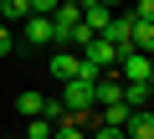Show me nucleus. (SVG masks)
Listing matches in <instances>:
<instances>
[{
  "mask_svg": "<svg viewBox=\"0 0 154 139\" xmlns=\"http://www.w3.org/2000/svg\"><path fill=\"white\" fill-rule=\"evenodd\" d=\"M51 118H26V129H21V139H51Z\"/></svg>",
  "mask_w": 154,
  "mask_h": 139,
  "instance_id": "nucleus-15",
  "label": "nucleus"
},
{
  "mask_svg": "<svg viewBox=\"0 0 154 139\" xmlns=\"http://www.w3.org/2000/svg\"><path fill=\"white\" fill-rule=\"evenodd\" d=\"M123 134L128 139H154V108H134V118H128Z\"/></svg>",
  "mask_w": 154,
  "mask_h": 139,
  "instance_id": "nucleus-10",
  "label": "nucleus"
},
{
  "mask_svg": "<svg viewBox=\"0 0 154 139\" xmlns=\"http://www.w3.org/2000/svg\"><path fill=\"white\" fill-rule=\"evenodd\" d=\"M118 77H123V83H154V77H149V57H144V52H123V57H118Z\"/></svg>",
  "mask_w": 154,
  "mask_h": 139,
  "instance_id": "nucleus-3",
  "label": "nucleus"
},
{
  "mask_svg": "<svg viewBox=\"0 0 154 139\" xmlns=\"http://www.w3.org/2000/svg\"><path fill=\"white\" fill-rule=\"evenodd\" d=\"M11 46H16V31H11V26H0V57H11Z\"/></svg>",
  "mask_w": 154,
  "mask_h": 139,
  "instance_id": "nucleus-17",
  "label": "nucleus"
},
{
  "mask_svg": "<svg viewBox=\"0 0 154 139\" xmlns=\"http://www.w3.org/2000/svg\"><path fill=\"white\" fill-rule=\"evenodd\" d=\"M57 5H82V0H57Z\"/></svg>",
  "mask_w": 154,
  "mask_h": 139,
  "instance_id": "nucleus-20",
  "label": "nucleus"
},
{
  "mask_svg": "<svg viewBox=\"0 0 154 139\" xmlns=\"http://www.w3.org/2000/svg\"><path fill=\"white\" fill-rule=\"evenodd\" d=\"M93 139H128V134H123V129H108V124H98V129H93Z\"/></svg>",
  "mask_w": 154,
  "mask_h": 139,
  "instance_id": "nucleus-18",
  "label": "nucleus"
},
{
  "mask_svg": "<svg viewBox=\"0 0 154 139\" xmlns=\"http://www.w3.org/2000/svg\"><path fill=\"white\" fill-rule=\"evenodd\" d=\"M57 11V0H31V16H51Z\"/></svg>",
  "mask_w": 154,
  "mask_h": 139,
  "instance_id": "nucleus-19",
  "label": "nucleus"
},
{
  "mask_svg": "<svg viewBox=\"0 0 154 139\" xmlns=\"http://www.w3.org/2000/svg\"><path fill=\"white\" fill-rule=\"evenodd\" d=\"M16 113H21V118H46V93L26 88V93L16 98Z\"/></svg>",
  "mask_w": 154,
  "mask_h": 139,
  "instance_id": "nucleus-7",
  "label": "nucleus"
},
{
  "mask_svg": "<svg viewBox=\"0 0 154 139\" xmlns=\"http://www.w3.org/2000/svg\"><path fill=\"white\" fill-rule=\"evenodd\" d=\"M93 103H98V108L123 103V77H118V72H103V77H98V88H93Z\"/></svg>",
  "mask_w": 154,
  "mask_h": 139,
  "instance_id": "nucleus-4",
  "label": "nucleus"
},
{
  "mask_svg": "<svg viewBox=\"0 0 154 139\" xmlns=\"http://www.w3.org/2000/svg\"><path fill=\"white\" fill-rule=\"evenodd\" d=\"M149 108H154V93H149Z\"/></svg>",
  "mask_w": 154,
  "mask_h": 139,
  "instance_id": "nucleus-22",
  "label": "nucleus"
},
{
  "mask_svg": "<svg viewBox=\"0 0 154 139\" xmlns=\"http://www.w3.org/2000/svg\"><path fill=\"white\" fill-rule=\"evenodd\" d=\"M82 57H88L93 67H103V72H118V52H113V46H108L103 36H93V41L82 46Z\"/></svg>",
  "mask_w": 154,
  "mask_h": 139,
  "instance_id": "nucleus-5",
  "label": "nucleus"
},
{
  "mask_svg": "<svg viewBox=\"0 0 154 139\" xmlns=\"http://www.w3.org/2000/svg\"><path fill=\"white\" fill-rule=\"evenodd\" d=\"M26 41H31V46L57 41V36H51V16H31V21H26Z\"/></svg>",
  "mask_w": 154,
  "mask_h": 139,
  "instance_id": "nucleus-11",
  "label": "nucleus"
},
{
  "mask_svg": "<svg viewBox=\"0 0 154 139\" xmlns=\"http://www.w3.org/2000/svg\"><path fill=\"white\" fill-rule=\"evenodd\" d=\"M62 108L67 113H98V103H93V83H62Z\"/></svg>",
  "mask_w": 154,
  "mask_h": 139,
  "instance_id": "nucleus-1",
  "label": "nucleus"
},
{
  "mask_svg": "<svg viewBox=\"0 0 154 139\" xmlns=\"http://www.w3.org/2000/svg\"><path fill=\"white\" fill-rule=\"evenodd\" d=\"M77 62L82 57H72V52H51V83H72L77 77Z\"/></svg>",
  "mask_w": 154,
  "mask_h": 139,
  "instance_id": "nucleus-9",
  "label": "nucleus"
},
{
  "mask_svg": "<svg viewBox=\"0 0 154 139\" xmlns=\"http://www.w3.org/2000/svg\"><path fill=\"white\" fill-rule=\"evenodd\" d=\"M108 21H113V11H108V5H88V0H82V31H88V36H103V31H108Z\"/></svg>",
  "mask_w": 154,
  "mask_h": 139,
  "instance_id": "nucleus-6",
  "label": "nucleus"
},
{
  "mask_svg": "<svg viewBox=\"0 0 154 139\" xmlns=\"http://www.w3.org/2000/svg\"><path fill=\"white\" fill-rule=\"evenodd\" d=\"M149 93H154V83H123V108L134 113V108H149Z\"/></svg>",
  "mask_w": 154,
  "mask_h": 139,
  "instance_id": "nucleus-12",
  "label": "nucleus"
},
{
  "mask_svg": "<svg viewBox=\"0 0 154 139\" xmlns=\"http://www.w3.org/2000/svg\"><path fill=\"white\" fill-rule=\"evenodd\" d=\"M149 77H154V57H149Z\"/></svg>",
  "mask_w": 154,
  "mask_h": 139,
  "instance_id": "nucleus-21",
  "label": "nucleus"
},
{
  "mask_svg": "<svg viewBox=\"0 0 154 139\" xmlns=\"http://www.w3.org/2000/svg\"><path fill=\"white\" fill-rule=\"evenodd\" d=\"M128 118H134V113H128L123 103H113V108H98V124H108V129H128Z\"/></svg>",
  "mask_w": 154,
  "mask_h": 139,
  "instance_id": "nucleus-14",
  "label": "nucleus"
},
{
  "mask_svg": "<svg viewBox=\"0 0 154 139\" xmlns=\"http://www.w3.org/2000/svg\"><path fill=\"white\" fill-rule=\"evenodd\" d=\"M31 21V0H0V26H26Z\"/></svg>",
  "mask_w": 154,
  "mask_h": 139,
  "instance_id": "nucleus-8",
  "label": "nucleus"
},
{
  "mask_svg": "<svg viewBox=\"0 0 154 139\" xmlns=\"http://www.w3.org/2000/svg\"><path fill=\"white\" fill-rule=\"evenodd\" d=\"M128 21H134V16H128ZM134 52L154 57V21H134Z\"/></svg>",
  "mask_w": 154,
  "mask_h": 139,
  "instance_id": "nucleus-13",
  "label": "nucleus"
},
{
  "mask_svg": "<svg viewBox=\"0 0 154 139\" xmlns=\"http://www.w3.org/2000/svg\"><path fill=\"white\" fill-rule=\"evenodd\" d=\"M103 41H108L118 57H123V52H134V21H128V16H113V21H108V31H103Z\"/></svg>",
  "mask_w": 154,
  "mask_h": 139,
  "instance_id": "nucleus-2",
  "label": "nucleus"
},
{
  "mask_svg": "<svg viewBox=\"0 0 154 139\" xmlns=\"http://www.w3.org/2000/svg\"><path fill=\"white\" fill-rule=\"evenodd\" d=\"M128 16H134V21H154V0H134Z\"/></svg>",
  "mask_w": 154,
  "mask_h": 139,
  "instance_id": "nucleus-16",
  "label": "nucleus"
}]
</instances>
